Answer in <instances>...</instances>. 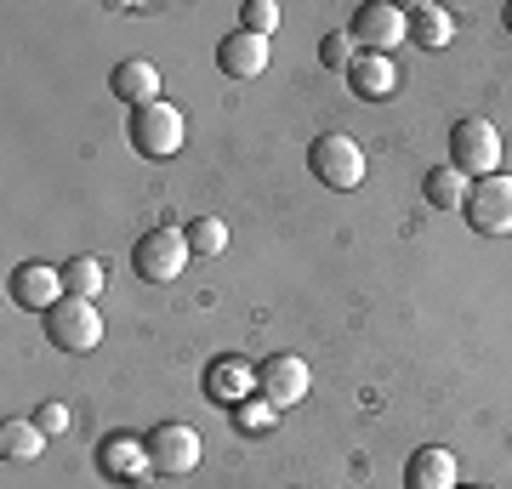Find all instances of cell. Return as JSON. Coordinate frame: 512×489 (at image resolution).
<instances>
[{"label": "cell", "instance_id": "2e32d148", "mask_svg": "<svg viewBox=\"0 0 512 489\" xmlns=\"http://www.w3.org/2000/svg\"><path fill=\"white\" fill-rule=\"evenodd\" d=\"M410 40H416V46H427V52H439V46H450V40H456V23H450V12H444V6H416V12H410Z\"/></svg>", "mask_w": 512, "mask_h": 489}, {"label": "cell", "instance_id": "5bb4252c", "mask_svg": "<svg viewBox=\"0 0 512 489\" xmlns=\"http://www.w3.org/2000/svg\"><path fill=\"white\" fill-rule=\"evenodd\" d=\"M348 86H353V97L382 103V97L399 91V69H393V57L387 52H359L353 57V69H348Z\"/></svg>", "mask_w": 512, "mask_h": 489}, {"label": "cell", "instance_id": "6da1fadb", "mask_svg": "<svg viewBox=\"0 0 512 489\" xmlns=\"http://www.w3.org/2000/svg\"><path fill=\"white\" fill-rule=\"evenodd\" d=\"M450 165H456L467 182H484L501 171V131L484 120V114H467L450 126Z\"/></svg>", "mask_w": 512, "mask_h": 489}, {"label": "cell", "instance_id": "4316f807", "mask_svg": "<svg viewBox=\"0 0 512 489\" xmlns=\"http://www.w3.org/2000/svg\"><path fill=\"white\" fill-rule=\"evenodd\" d=\"M456 489H461V484H456ZM467 489H490V484H467Z\"/></svg>", "mask_w": 512, "mask_h": 489}, {"label": "cell", "instance_id": "277c9868", "mask_svg": "<svg viewBox=\"0 0 512 489\" xmlns=\"http://www.w3.org/2000/svg\"><path fill=\"white\" fill-rule=\"evenodd\" d=\"M308 171L325 182V188H359V182H365V148L353 143L348 131H325V137L308 148Z\"/></svg>", "mask_w": 512, "mask_h": 489}, {"label": "cell", "instance_id": "44dd1931", "mask_svg": "<svg viewBox=\"0 0 512 489\" xmlns=\"http://www.w3.org/2000/svg\"><path fill=\"white\" fill-rule=\"evenodd\" d=\"M188 251H194V262L222 256L228 251V222L222 217H194V228H188Z\"/></svg>", "mask_w": 512, "mask_h": 489}, {"label": "cell", "instance_id": "7c38bea8", "mask_svg": "<svg viewBox=\"0 0 512 489\" xmlns=\"http://www.w3.org/2000/svg\"><path fill=\"white\" fill-rule=\"evenodd\" d=\"M217 69L228 74V80H256V74L268 69V35H251V29L239 23L234 35H222Z\"/></svg>", "mask_w": 512, "mask_h": 489}, {"label": "cell", "instance_id": "ba28073f", "mask_svg": "<svg viewBox=\"0 0 512 489\" xmlns=\"http://www.w3.org/2000/svg\"><path fill=\"white\" fill-rule=\"evenodd\" d=\"M308 364L296 359V353H268V359L256 364V393L274 404V410H291V404L308 399Z\"/></svg>", "mask_w": 512, "mask_h": 489}, {"label": "cell", "instance_id": "9c48e42d", "mask_svg": "<svg viewBox=\"0 0 512 489\" xmlns=\"http://www.w3.org/2000/svg\"><path fill=\"white\" fill-rule=\"evenodd\" d=\"M6 290H12V308H29V313H40V319L69 296V290H63V273H57L52 262H18L12 279H6Z\"/></svg>", "mask_w": 512, "mask_h": 489}, {"label": "cell", "instance_id": "d4e9b609", "mask_svg": "<svg viewBox=\"0 0 512 489\" xmlns=\"http://www.w3.org/2000/svg\"><path fill=\"white\" fill-rule=\"evenodd\" d=\"M35 421H40V433H46V438H57V433H69V421H74V416H69V404H57V399H52V404H40V416H35Z\"/></svg>", "mask_w": 512, "mask_h": 489}, {"label": "cell", "instance_id": "7402d4cb", "mask_svg": "<svg viewBox=\"0 0 512 489\" xmlns=\"http://www.w3.org/2000/svg\"><path fill=\"white\" fill-rule=\"evenodd\" d=\"M353 57H359L353 35H336V29H330V35L319 40V63H325L330 74H348V69H353Z\"/></svg>", "mask_w": 512, "mask_h": 489}, {"label": "cell", "instance_id": "52a82bcc", "mask_svg": "<svg viewBox=\"0 0 512 489\" xmlns=\"http://www.w3.org/2000/svg\"><path fill=\"white\" fill-rule=\"evenodd\" d=\"M461 217L473 222L478 234H512V177L495 171V177L473 182L467 188V211Z\"/></svg>", "mask_w": 512, "mask_h": 489}, {"label": "cell", "instance_id": "8992f818", "mask_svg": "<svg viewBox=\"0 0 512 489\" xmlns=\"http://www.w3.org/2000/svg\"><path fill=\"white\" fill-rule=\"evenodd\" d=\"M353 46L359 52H393L399 40H410V12L393 6V0H365L359 12H353Z\"/></svg>", "mask_w": 512, "mask_h": 489}, {"label": "cell", "instance_id": "3957f363", "mask_svg": "<svg viewBox=\"0 0 512 489\" xmlns=\"http://www.w3.org/2000/svg\"><path fill=\"white\" fill-rule=\"evenodd\" d=\"M131 148L143 154V160H171L177 148H183V109H171V103H148V109H131Z\"/></svg>", "mask_w": 512, "mask_h": 489}, {"label": "cell", "instance_id": "603a6c76", "mask_svg": "<svg viewBox=\"0 0 512 489\" xmlns=\"http://www.w3.org/2000/svg\"><path fill=\"white\" fill-rule=\"evenodd\" d=\"M274 416H279V410L262 399V393H256V399H245V404L234 410V421L245 427V433H262V427H274Z\"/></svg>", "mask_w": 512, "mask_h": 489}, {"label": "cell", "instance_id": "30bf717a", "mask_svg": "<svg viewBox=\"0 0 512 489\" xmlns=\"http://www.w3.org/2000/svg\"><path fill=\"white\" fill-rule=\"evenodd\" d=\"M148 467L165 472V478H183V472L200 467V433L183 427V421H165L148 433Z\"/></svg>", "mask_w": 512, "mask_h": 489}, {"label": "cell", "instance_id": "484cf974", "mask_svg": "<svg viewBox=\"0 0 512 489\" xmlns=\"http://www.w3.org/2000/svg\"><path fill=\"white\" fill-rule=\"evenodd\" d=\"M501 23H507V29H512V0H507V6H501Z\"/></svg>", "mask_w": 512, "mask_h": 489}, {"label": "cell", "instance_id": "cb8c5ba5", "mask_svg": "<svg viewBox=\"0 0 512 489\" xmlns=\"http://www.w3.org/2000/svg\"><path fill=\"white\" fill-rule=\"evenodd\" d=\"M245 29H251V35H274L279 29V6L274 0H251V6H245Z\"/></svg>", "mask_w": 512, "mask_h": 489}, {"label": "cell", "instance_id": "5b68a950", "mask_svg": "<svg viewBox=\"0 0 512 489\" xmlns=\"http://www.w3.org/2000/svg\"><path fill=\"white\" fill-rule=\"evenodd\" d=\"M46 336H52L57 353H92V347L103 342V313H97V302L63 296V302L46 313Z\"/></svg>", "mask_w": 512, "mask_h": 489}, {"label": "cell", "instance_id": "9a60e30c", "mask_svg": "<svg viewBox=\"0 0 512 489\" xmlns=\"http://www.w3.org/2000/svg\"><path fill=\"white\" fill-rule=\"evenodd\" d=\"M114 97L131 103V109H148V103H160V69L148 63V57H126L120 69H114Z\"/></svg>", "mask_w": 512, "mask_h": 489}, {"label": "cell", "instance_id": "7a4b0ae2", "mask_svg": "<svg viewBox=\"0 0 512 489\" xmlns=\"http://www.w3.org/2000/svg\"><path fill=\"white\" fill-rule=\"evenodd\" d=\"M188 262H194L188 228H154V234H143L137 251H131V268H137V279H148V285H171Z\"/></svg>", "mask_w": 512, "mask_h": 489}, {"label": "cell", "instance_id": "4fadbf2b", "mask_svg": "<svg viewBox=\"0 0 512 489\" xmlns=\"http://www.w3.org/2000/svg\"><path fill=\"white\" fill-rule=\"evenodd\" d=\"M456 455L444 444H421L410 461H404V489H456Z\"/></svg>", "mask_w": 512, "mask_h": 489}, {"label": "cell", "instance_id": "ac0fdd59", "mask_svg": "<svg viewBox=\"0 0 512 489\" xmlns=\"http://www.w3.org/2000/svg\"><path fill=\"white\" fill-rule=\"evenodd\" d=\"M103 472H114V478H143L148 467V438H114L109 450H103Z\"/></svg>", "mask_w": 512, "mask_h": 489}, {"label": "cell", "instance_id": "e0dca14e", "mask_svg": "<svg viewBox=\"0 0 512 489\" xmlns=\"http://www.w3.org/2000/svg\"><path fill=\"white\" fill-rule=\"evenodd\" d=\"M467 188H473V182L461 177L456 165L427 171V205H433V211H467Z\"/></svg>", "mask_w": 512, "mask_h": 489}, {"label": "cell", "instance_id": "ffe728a7", "mask_svg": "<svg viewBox=\"0 0 512 489\" xmlns=\"http://www.w3.org/2000/svg\"><path fill=\"white\" fill-rule=\"evenodd\" d=\"M63 290L80 296V302H97V296H103V262H97V256H74V262H63Z\"/></svg>", "mask_w": 512, "mask_h": 489}, {"label": "cell", "instance_id": "d6986e66", "mask_svg": "<svg viewBox=\"0 0 512 489\" xmlns=\"http://www.w3.org/2000/svg\"><path fill=\"white\" fill-rule=\"evenodd\" d=\"M40 450H46L40 421H6V427H0V455H6V461H35Z\"/></svg>", "mask_w": 512, "mask_h": 489}, {"label": "cell", "instance_id": "8fae6325", "mask_svg": "<svg viewBox=\"0 0 512 489\" xmlns=\"http://www.w3.org/2000/svg\"><path fill=\"white\" fill-rule=\"evenodd\" d=\"M256 393V370L239 353H228V359H211V370H205V399L222 404V410H239V404Z\"/></svg>", "mask_w": 512, "mask_h": 489}]
</instances>
